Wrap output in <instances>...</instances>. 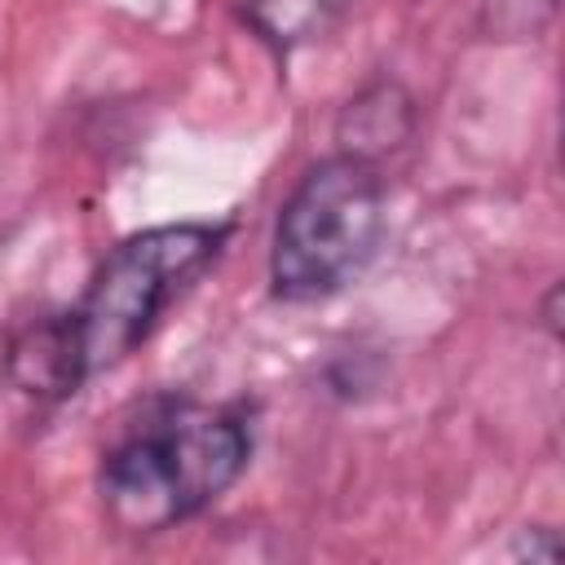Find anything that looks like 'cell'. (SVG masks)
<instances>
[{
    "label": "cell",
    "instance_id": "obj_1",
    "mask_svg": "<svg viewBox=\"0 0 565 565\" xmlns=\"http://www.w3.org/2000/svg\"><path fill=\"white\" fill-rule=\"evenodd\" d=\"M247 424L221 406L163 402L102 459L97 490L115 530L159 534L216 503L247 468Z\"/></svg>",
    "mask_w": 565,
    "mask_h": 565
},
{
    "label": "cell",
    "instance_id": "obj_2",
    "mask_svg": "<svg viewBox=\"0 0 565 565\" xmlns=\"http://www.w3.org/2000/svg\"><path fill=\"white\" fill-rule=\"evenodd\" d=\"M384 234V181L366 154L313 163L278 212L269 282L278 300L313 305L349 287Z\"/></svg>",
    "mask_w": 565,
    "mask_h": 565
},
{
    "label": "cell",
    "instance_id": "obj_3",
    "mask_svg": "<svg viewBox=\"0 0 565 565\" xmlns=\"http://www.w3.org/2000/svg\"><path fill=\"white\" fill-rule=\"evenodd\" d=\"M225 234H230L225 225L181 221V225H154L124 238L97 265L79 305L62 313L79 375L88 380L124 362L150 335V327L177 300V291L207 269Z\"/></svg>",
    "mask_w": 565,
    "mask_h": 565
},
{
    "label": "cell",
    "instance_id": "obj_4",
    "mask_svg": "<svg viewBox=\"0 0 565 565\" xmlns=\"http://www.w3.org/2000/svg\"><path fill=\"white\" fill-rule=\"evenodd\" d=\"M556 13V0H481V22L499 40H534Z\"/></svg>",
    "mask_w": 565,
    "mask_h": 565
},
{
    "label": "cell",
    "instance_id": "obj_5",
    "mask_svg": "<svg viewBox=\"0 0 565 565\" xmlns=\"http://www.w3.org/2000/svg\"><path fill=\"white\" fill-rule=\"evenodd\" d=\"M331 0H252V18L269 40H300L309 26H322Z\"/></svg>",
    "mask_w": 565,
    "mask_h": 565
}]
</instances>
